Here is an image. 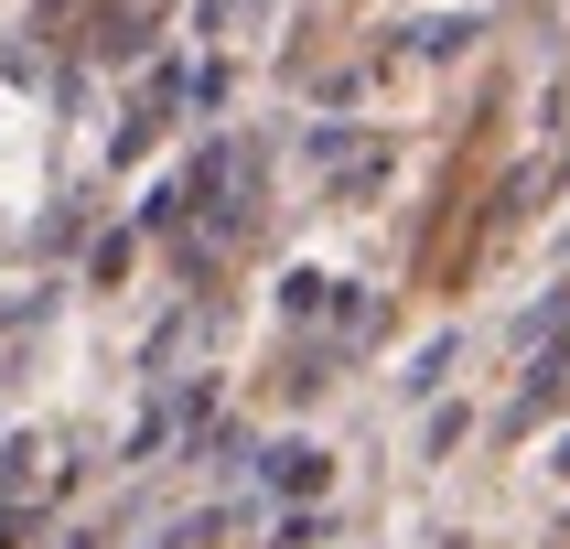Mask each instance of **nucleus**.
<instances>
[]
</instances>
